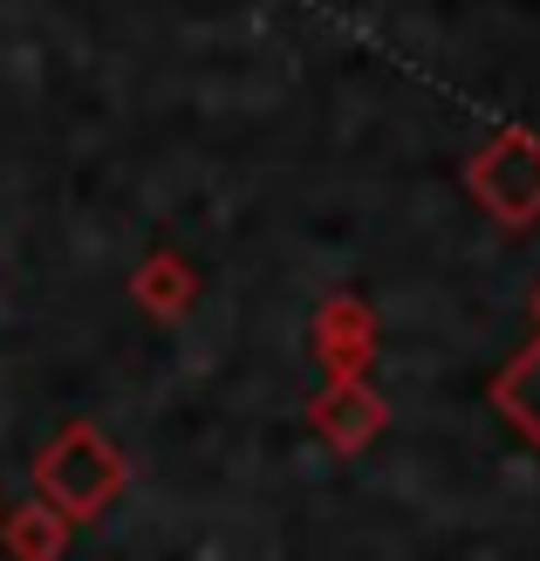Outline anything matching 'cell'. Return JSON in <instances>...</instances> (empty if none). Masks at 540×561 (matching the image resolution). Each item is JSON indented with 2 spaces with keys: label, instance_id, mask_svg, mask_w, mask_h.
Listing matches in <instances>:
<instances>
[{
  "label": "cell",
  "instance_id": "obj_1",
  "mask_svg": "<svg viewBox=\"0 0 540 561\" xmlns=\"http://www.w3.org/2000/svg\"><path fill=\"white\" fill-rule=\"evenodd\" d=\"M124 486H130V466H124V453L110 445L96 425H62L48 445H42V459H35V500H48L55 514H62L69 527H82V520H103L110 507L124 500Z\"/></svg>",
  "mask_w": 540,
  "mask_h": 561
},
{
  "label": "cell",
  "instance_id": "obj_2",
  "mask_svg": "<svg viewBox=\"0 0 540 561\" xmlns=\"http://www.w3.org/2000/svg\"><path fill=\"white\" fill-rule=\"evenodd\" d=\"M466 192L499 227H533L540 219V137L533 130H499L493 145H479L472 164H466Z\"/></svg>",
  "mask_w": 540,
  "mask_h": 561
},
{
  "label": "cell",
  "instance_id": "obj_3",
  "mask_svg": "<svg viewBox=\"0 0 540 561\" xmlns=\"http://www.w3.org/2000/svg\"><path fill=\"white\" fill-rule=\"evenodd\" d=\"M308 425H315L335 453H363L369 438H383L390 404L377 398V383H369V377H329L315 390V404H308Z\"/></svg>",
  "mask_w": 540,
  "mask_h": 561
},
{
  "label": "cell",
  "instance_id": "obj_4",
  "mask_svg": "<svg viewBox=\"0 0 540 561\" xmlns=\"http://www.w3.org/2000/svg\"><path fill=\"white\" fill-rule=\"evenodd\" d=\"M308 343H315V356L329 363V377H369L377 370V316H369L363 295H329L315 308Z\"/></svg>",
  "mask_w": 540,
  "mask_h": 561
},
{
  "label": "cell",
  "instance_id": "obj_5",
  "mask_svg": "<svg viewBox=\"0 0 540 561\" xmlns=\"http://www.w3.org/2000/svg\"><path fill=\"white\" fill-rule=\"evenodd\" d=\"M130 295H137V308H145V316L179 322V316H192V301H198V274H192V261H179V254H151L145 267L130 274Z\"/></svg>",
  "mask_w": 540,
  "mask_h": 561
},
{
  "label": "cell",
  "instance_id": "obj_6",
  "mask_svg": "<svg viewBox=\"0 0 540 561\" xmlns=\"http://www.w3.org/2000/svg\"><path fill=\"white\" fill-rule=\"evenodd\" d=\"M493 404H499L506 425H514V432L533 445V453H540V335L493 377Z\"/></svg>",
  "mask_w": 540,
  "mask_h": 561
},
{
  "label": "cell",
  "instance_id": "obj_7",
  "mask_svg": "<svg viewBox=\"0 0 540 561\" xmlns=\"http://www.w3.org/2000/svg\"><path fill=\"white\" fill-rule=\"evenodd\" d=\"M0 541H8V554L21 561H55L69 548V520L48 507V500H27V507L0 514Z\"/></svg>",
  "mask_w": 540,
  "mask_h": 561
},
{
  "label": "cell",
  "instance_id": "obj_8",
  "mask_svg": "<svg viewBox=\"0 0 540 561\" xmlns=\"http://www.w3.org/2000/svg\"><path fill=\"white\" fill-rule=\"evenodd\" d=\"M533 322H540V288H533Z\"/></svg>",
  "mask_w": 540,
  "mask_h": 561
}]
</instances>
